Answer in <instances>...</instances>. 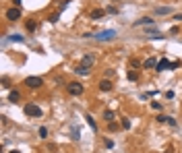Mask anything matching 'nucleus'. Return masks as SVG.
<instances>
[{
	"label": "nucleus",
	"instance_id": "f257e3e1",
	"mask_svg": "<svg viewBox=\"0 0 182 153\" xmlns=\"http://www.w3.org/2000/svg\"><path fill=\"white\" fill-rule=\"evenodd\" d=\"M25 114H27V116H33V118H42V108H39V105H35V104H27L25 105Z\"/></svg>",
	"mask_w": 182,
	"mask_h": 153
},
{
	"label": "nucleus",
	"instance_id": "f03ea898",
	"mask_svg": "<svg viewBox=\"0 0 182 153\" xmlns=\"http://www.w3.org/2000/svg\"><path fill=\"white\" fill-rule=\"evenodd\" d=\"M25 85H27L29 89H39V87H43V81L39 76H27V79H25Z\"/></svg>",
	"mask_w": 182,
	"mask_h": 153
},
{
	"label": "nucleus",
	"instance_id": "7ed1b4c3",
	"mask_svg": "<svg viewBox=\"0 0 182 153\" xmlns=\"http://www.w3.org/2000/svg\"><path fill=\"white\" fill-rule=\"evenodd\" d=\"M116 37V31L114 29H108V31H99V33H95V39H99V42H108V39H114Z\"/></svg>",
	"mask_w": 182,
	"mask_h": 153
},
{
	"label": "nucleus",
	"instance_id": "20e7f679",
	"mask_svg": "<svg viewBox=\"0 0 182 153\" xmlns=\"http://www.w3.org/2000/svg\"><path fill=\"white\" fill-rule=\"evenodd\" d=\"M66 91H68L70 95H81V93H83V85L81 83H68Z\"/></svg>",
	"mask_w": 182,
	"mask_h": 153
},
{
	"label": "nucleus",
	"instance_id": "39448f33",
	"mask_svg": "<svg viewBox=\"0 0 182 153\" xmlns=\"http://www.w3.org/2000/svg\"><path fill=\"white\" fill-rule=\"evenodd\" d=\"M19 17H21V8H8L6 10V19L8 21H17V19H19Z\"/></svg>",
	"mask_w": 182,
	"mask_h": 153
},
{
	"label": "nucleus",
	"instance_id": "423d86ee",
	"mask_svg": "<svg viewBox=\"0 0 182 153\" xmlns=\"http://www.w3.org/2000/svg\"><path fill=\"white\" fill-rule=\"evenodd\" d=\"M93 62H95V56H93V54H85L81 64H85V66H93Z\"/></svg>",
	"mask_w": 182,
	"mask_h": 153
},
{
	"label": "nucleus",
	"instance_id": "0eeeda50",
	"mask_svg": "<svg viewBox=\"0 0 182 153\" xmlns=\"http://www.w3.org/2000/svg\"><path fill=\"white\" fill-rule=\"evenodd\" d=\"M166 68H170V62L168 60H166V58H163V60H159V62H157V66H155V70H157V72H163V70Z\"/></svg>",
	"mask_w": 182,
	"mask_h": 153
},
{
	"label": "nucleus",
	"instance_id": "6e6552de",
	"mask_svg": "<svg viewBox=\"0 0 182 153\" xmlns=\"http://www.w3.org/2000/svg\"><path fill=\"white\" fill-rule=\"evenodd\" d=\"M75 72H77V75H89L91 72V66H85V64H81V66H77V70H75Z\"/></svg>",
	"mask_w": 182,
	"mask_h": 153
},
{
	"label": "nucleus",
	"instance_id": "1a4fd4ad",
	"mask_svg": "<svg viewBox=\"0 0 182 153\" xmlns=\"http://www.w3.org/2000/svg\"><path fill=\"white\" fill-rule=\"evenodd\" d=\"M99 89H101V91H110V89H112V83H110V79H104V81L99 83Z\"/></svg>",
	"mask_w": 182,
	"mask_h": 153
},
{
	"label": "nucleus",
	"instance_id": "9d476101",
	"mask_svg": "<svg viewBox=\"0 0 182 153\" xmlns=\"http://www.w3.org/2000/svg\"><path fill=\"white\" fill-rule=\"evenodd\" d=\"M151 19L149 17H143V19H139V21H134V27H141V25H151Z\"/></svg>",
	"mask_w": 182,
	"mask_h": 153
},
{
	"label": "nucleus",
	"instance_id": "9b49d317",
	"mask_svg": "<svg viewBox=\"0 0 182 153\" xmlns=\"http://www.w3.org/2000/svg\"><path fill=\"white\" fill-rule=\"evenodd\" d=\"M19 97H21V95H19V91H10V93H8V101H19Z\"/></svg>",
	"mask_w": 182,
	"mask_h": 153
},
{
	"label": "nucleus",
	"instance_id": "f8f14e48",
	"mask_svg": "<svg viewBox=\"0 0 182 153\" xmlns=\"http://www.w3.org/2000/svg\"><path fill=\"white\" fill-rule=\"evenodd\" d=\"M155 13H157V14H170V13H172V8H170V6H159V8H155Z\"/></svg>",
	"mask_w": 182,
	"mask_h": 153
},
{
	"label": "nucleus",
	"instance_id": "ddd939ff",
	"mask_svg": "<svg viewBox=\"0 0 182 153\" xmlns=\"http://www.w3.org/2000/svg\"><path fill=\"white\" fill-rule=\"evenodd\" d=\"M85 120H87V124H89V126H91V128H93V130H97V124H95V120L91 118L89 114H85Z\"/></svg>",
	"mask_w": 182,
	"mask_h": 153
},
{
	"label": "nucleus",
	"instance_id": "4468645a",
	"mask_svg": "<svg viewBox=\"0 0 182 153\" xmlns=\"http://www.w3.org/2000/svg\"><path fill=\"white\" fill-rule=\"evenodd\" d=\"M104 13H105V10H99V8H97V10H91V19H101Z\"/></svg>",
	"mask_w": 182,
	"mask_h": 153
},
{
	"label": "nucleus",
	"instance_id": "2eb2a0df",
	"mask_svg": "<svg viewBox=\"0 0 182 153\" xmlns=\"http://www.w3.org/2000/svg\"><path fill=\"white\" fill-rule=\"evenodd\" d=\"M143 66H151V68H153V66H157V60H155V58H147V60L143 62Z\"/></svg>",
	"mask_w": 182,
	"mask_h": 153
},
{
	"label": "nucleus",
	"instance_id": "dca6fc26",
	"mask_svg": "<svg viewBox=\"0 0 182 153\" xmlns=\"http://www.w3.org/2000/svg\"><path fill=\"white\" fill-rule=\"evenodd\" d=\"M25 27H27V31H35V29H37V23L31 19V21H27V25H25Z\"/></svg>",
	"mask_w": 182,
	"mask_h": 153
},
{
	"label": "nucleus",
	"instance_id": "f3484780",
	"mask_svg": "<svg viewBox=\"0 0 182 153\" xmlns=\"http://www.w3.org/2000/svg\"><path fill=\"white\" fill-rule=\"evenodd\" d=\"M104 118L108 120V122H112V120H114V112H112V110H105V112H104Z\"/></svg>",
	"mask_w": 182,
	"mask_h": 153
},
{
	"label": "nucleus",
	"instance_id": "a211bd4d",
	"mask_svg": "<svg viewBox=\"0 0 182 153\" xmlns=\"http://www.w3.org/2000/svg\"><path fill=\"white\" fill-rule=\"evenodd\" d=\"M128 79H130V81H137V79H139L137 70H128Z\"/></svg>",
	"mask_w": 182,
	"mask_h": 153
},
{
	"label": "nucleus",
	"instance_id": "6ab92c4d",
	"mask_svg": "<svg viewBox=\"0 0 182 153\" xmlns=\"http://www.w3.org/2000/svg\"><path fill=\"white\" fill-rule=\"evenodd\" d=\"M39 137H42V139H48V128H46V126L39 128Z\"/></svg>",
	"mask_w": 182,
	"mask_h": 153
},
{
	"label": "nucleus",
	"instance_id": "aec40b11",
	"mask_svg": "<svg viewBox=\"0 0 182 153\" xmlns=\"http://www.w3.org/2000/svg\"><path fill=\"white\" fill-rule=\"evenodd\" d=\"M130 66H133V68H139V66H141V60L133 58V60H130Z\"/></svg>",
	"mask_w": 182,
	"mask_h": 153
},
{
	"label": "nucleus",
	"instance_id": "412c9836",
	"mask_svg": "<svg viewBox=\"0 0 182 153\" xmlns=\"http://www.w3.org/2000/svg\"><path fill=\"white\" fill-rule=\"evenodd\" d=\"M122 128L128 130V128H130V120H122Z\"/></svg>",
	"mask_w": 182,
	"mask_h": 153
},
{
	"label": "nucleus",
	"instance_id": "4be33fe9",
	"mask_svg": "<svg viewBox=\"0 0 182 153\" xmlns=\"http://www.w3.org/2000/svg\"><path fill=\"white\" fill-rule=\"evenodd\" d=\"M58 17H60V14H58V13H54L52 17H50V23H58Z\"/></svg>",
	"mask_w": 182,
	"mask_h": 153
},
{
	"label": "nucleus",
	"instance_id": "5701e85b",
	"mask_svg": "<svg viewBox=\"0 0 182 153\" xmlns=\"http://www.w3.org/2000/svg\"><path fill=\"white\" fill-rule=\"evenodd\" d=\"M166 122H168L170 126H176V120H174V118H170V116H166Z\"/></svg>",
	"mask_w": 182,
	"mask_h": 153
},
{
	"label": "nucleus",
	"instance_id": "b1692460",
	"mask_svg": "<svg viewBox=\"0 0 182 153\" xmlns=\"http://www.w3.org/2000/svg\"><path fill=\"white\" fill-rule=\"evenodd\" d=\"M72 139H75V141H77V139H81V137H79V130L75 128V126H72Z\"/></svg>",
	"mask_w": 182,
	"mask_h": 153
},
{
	"label": "nucleus",
	"instance_id": "393cba45",
	"mask_svg": "<svg viewBox=\"0 0 182 153\" xmlns=\"http://www.w3.org/2000/svg\"><path fill=\"white\" fill-rule=\"evenodd\" d=\"M112 76H114V70L108 68V70H105V79H112Z\"/></svg>",
	"mask_w": 182,
	"mask_h": 153
},
{
	"label": "nucleus",
	"instance_id": "a878e982",
	"mask_svg": "<svg viewBox=\"0 0 182 153\" xmlns=\"http://www.w3.org/2000/svg\"><path fill=\"white\" fill-rule=\"evenodd\" d=\"M105 147H108V149H112V147H114V143H112L110 139H105Z\"/></svg>",
	"mask_w": 182,
	"mask_h": 153
},
{
	"label": "nucleus",
	"instance_id": "bb28decb",
	"mask_svg": "<svg viewBox=\"0 0 182 153\" xmlns=\"http://www.w3.org/2000/svg\"><path fill=\"white\" fill-rule=\"evenodd\" d=\"M10 153H19V151H17V149H13V151H10Z\"/></svg>",
	"mask_w": 182,
	"mask_h": 153
},
{
	"label": "nucleus",
	"instance_id": "cd10ccee",
	"mask_svg": "<svg viewBox=\"0 0 182 153\" xmlns=\"http://www.w3.org/2000/svg\"><path fill=\"white\" fill-rule=\"evenodd\" d=\"M166 153H172V151H166Z\"/></svg>",
	"mask_w": 182,
	"mask_h": 153
}]
</instances>
